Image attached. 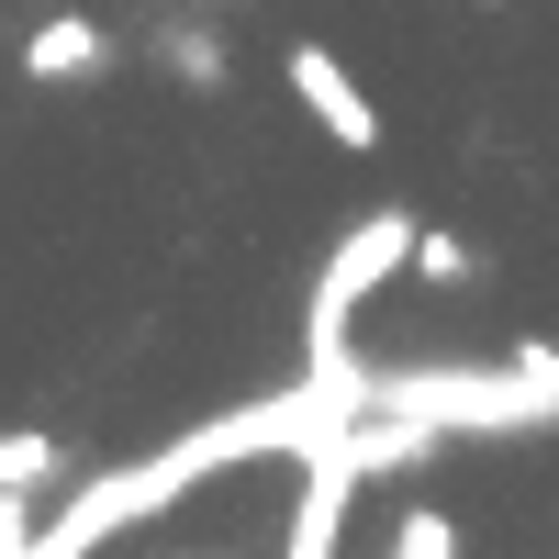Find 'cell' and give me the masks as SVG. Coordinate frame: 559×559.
Here are the masks:
<instances>
[{"label":"cell","mask_w":559,"mask_h":559,"mask_svg":"<svg viewBox=\"0 0 559 559\" xmlns=\"http://www.w3.org/2000/svg\"><path fill=\"white\" fill-rule=\"evenodd\" d=\"M358 381H369L358 358H347V369H302L292 392L224 403V414H202V426H179L168 448L123 459V471L68 481V503H57V515H34V548H23V559H102L123 526H146V515H168V503H191L202 481L247 471V459H302V448H313V437L358 403Z\"/></svg>","instance_id":"cell-1"},{"label":"cell","mask_w":559,"mask_h":559,"mask_svg":"<svg viewBox=\"0 0 559 559\" xmlns=\"http://www.w3.org/2000/svg\"><path fill=\"white\" fill-rule=\"evenodd\" d=\"M358 403H392V414H414V426H437V437H515V426H559V347L369 369Z\"/></svg>","instance_id":"cell-2"},{"label":"cell","mask_w":559,"mask_h":559,"mask_svg":"<svg viewBox=\"0 0 559 559\" xmlns=\"http://www.w3.org/2000/svg\"><path fill=\"white\" fill-rule=\"evenodd\" d=\"M403 258H414V213H403V202L358 213L347 236H336V258H324L313 302H302V369H347V324H358V302L381 292Z\"/></svg>","instance_id":"cell-3"},{"label":"cell","mask_w":559,"mask_h":559,"mask_svg":"<svg viewBox=\"0 0 559 559\" xmlns=\"http://www.w3.org/2000/svg\"><path fill=\"white\" fill-rule=\"evenodd\" d=\"M347 503H358V471H347L336 426H324V437L302 448V503H292V526H280V559H336V537H347Z\"/></svg>","instance_id":"cell-4"},{"label":"cell","mask_w":559,"mask_h":559,"mask_svg":"<svg viewBox=\"0 0 559 559\" xmlns=\"http://www.w3.org/2000/svg\"><path fill=\"white\" fill-rule=\"evenodd\" d=\"M280 79L302 90V112H313L324 134H336V146H358V157L381 146V102H369V90H358L336 57H324V45H292V57H280Z\"/></svg>","instance_id":"cell-5"},{"label":"cell","mask_w":559,"mask_h":559,"mask_svg":"<svg viewBox=\"0 0 559 559\" xmlns=\"http://www.w3.org/2000/svg\"><path fill=\"white\" fill-rule=\"evenodd\" d=\"M23 68H34V79H102V68H112V34L90 23V12H57V23L23 34Z\"/></svg>","instance_id":"cell-6"},{"label":"cell","mask_w":559,"mask_h":559,"mask_svg":"<svg viewBox=\"0 0 559 559\" xmlns=\"http://www.w3.org/2000/svg\"><path fill=\"white\" fill-rule=\"evenodd\" d=\"M57 481H68V437H45V426L0 437V492H57Z\"/></svg>","instance_id":"cell-7"},{"label":"cell","mask_w":559,"mask_h":559,"mask_svg":"<svg viewBox=\"0 0 559 559\" xmlns=\"http://www.w3.org/2000/svg\"><path fill=\"white\" fill-rule=\"evenodd\" d=\"M381 559H459V515H437V503H414V515L392 526Z\"/></svg>","instance_id":"cell-8"},{"label":"cell","mask_w":559,"mask_h":559,"mask_svg":"<svg viewBox=\"0 0 559 559\" xmlns=\"http://www.w3.org/2000/svg\"><path fill=\"white\" fill-rule=\"evenodd\" d=\"M414 280H437V292H459V280H471V247L448 236V224H414V258H403Z\"/></svg>","instance_id":"cell-9"},{"label":"cell","mask_w":559,"mask_h":559,"mask_svg":"<svg viewBox=\"0 0 559 559\" xmlns=\"http://www.w3.org/2000/svg\"><path fill=\"white\" fill-rule=\"evenodd\" d=\"M168 68L191 79V90H224V45H213L202 23H168Z\"/></svg>","instance_id":"cell-10"},{"label":"cell","mask_w":559,"mask_h":559,"mask_svg":"<svg viewBox=\"0 0 559 559\" xmlns=\"http://www.w3.org/2000/svg\"><path fill=\"white\" fill-rule=\"evenodd\" d=\"M34 548V492H0V559Z\"/></svg>","instance_id":"cell-11"}]
</instances>
